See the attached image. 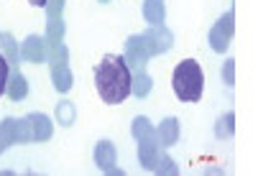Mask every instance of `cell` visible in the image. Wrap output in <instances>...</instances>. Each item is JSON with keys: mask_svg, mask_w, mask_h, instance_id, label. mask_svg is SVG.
Instances as JSON below:
<instances>
[{"mask_svg": "<svg viewBox=\"0 0 253 176\" xmlns=\"http://www.w3.org/2000/svg\"><path fill=\"white\" fill-rule=\"evenodd\" d=\"M95 87L102 102L108 105H121L133 95V71L123 56H105L95 67Z\"/></svg>", "mask_w": 253, "mask_h": 176, "instance_id": "cell-1", "label": "cell"}, {"mask_svg": "<svg viewBox=\"0 0 253 176\" xmlns=\"http://www.w3.org/2000/svg\"><path fill=\"white\" fill-rule=\"evenodd\" d=\"M171 84H174V95L179 97L182 102H200L202 87H205V74H202L200 64L195 62V59H184V62H179L176 69H174Z\"/></svg>", "mask_w": 253, "mask_h": 176, "instance_id": "cell-2", "label": "cell"}, {"mask_svg": "<svg viewBox=\"0 0 253 176\" xmlns=\"http://www.w3.org/2000/svg\"><path fill=\"white\" fill-rule=\"evenodd\" d=\"M233 28H235V16L233 10L225 13L220 21H215V26L210 28V49L215 54H225L230 41H233Z\"/></svg>", "mask_w": 253, "mask_h": 176, "instance_id": "cell-3", "label": "cell"}, {"mask_svg": "<svg viewBox=\"0 0 253 176\" xmlns=\"http://www.w3.org/2000/svg\"><path fill=\"white\" fill-rule=\"evenodd\" d=\"M143 36V43H146V51L148 56H156V54H164V51H169L171 49V43H174V36L169 28H164V26H151Z\"/></svg>", "mask_w": 253, "mask_h": 176, "instance_id": "cell-4", "label": "cell"}, {"mask_svg": "<svg viewBox=\"0 0 253 176\" xmlns=\"http://www.w3.org/2000/svg\"><path fill=\"white\" fill-rule=\"evenodd\" d=\"M126 62H128V67H130V71H141L143 67H146V62L151 56H148V51H146V43H143V36H130L128 41H126Z\"/></svg>", "mask_w": 253, "mask_h": 176, "instance_id": "cell-5", "label": "cell"}, {"mask_svg": "<svg viewBox=\"0 0 253 176\" xmlns=\"http://www.w3.org/2000/svg\"><path fill=\"white\" fill-rule=\"evenodd\" d=\"M161 141L159 136H148V138H141L138 141V161H141V166L146 171H154L156 164H159V158H161Z\"/></svg>", "mask_w": 253, "mask_h": 176, "instance_id": "cell-6", "label": "cell"}, {"mask_svg": "<svg viewBox=\"0 0 253 176\" xmlns=\"http://www.w3.org/2000/svg\"><path fill=\"white\" fill-rule=\"evenodd\" d=\"M46 38H41L36 34H31L26 41H23V46H21V59L23 62H31V64H43L46 62Z\"/></svg>", "mask_w": 253, "mask_h": 176, "instance_id": "cell-7", "label": "cell"}, {"mask_svg": "<svg viewBox=\"0 0 253 176\" xmlns=\"http://www.w3.org/2000/svg\"><path fill=\"white\" fill-rule=\"evenodd\" d=\"M26 120H28V128H31L34 143L49 141V138L54 136V123H51L43 112H31V115H26Z\"/></svg>", "mask_w": 253, "mask_h": 176, "instance_id": "cell-8", "label": "cell"}, {"mask_svg": "<svg viewBox=\"0 0 253 176\" xmlns=\"http://www.w3.org/2000/svg\"><path fill=\"white\" fill-rule=\"evenodd\" d=\"M92 156H95V164L100 166L102 174H110L118 164V151H115V145L110 141H97Z\"/></svg>", "mask_w": 253, "mask_h": 176, "instance_id": "cell-9", "label": "cell"}, {"mask_svg": "<svg viewBox=\"0 0 253 176\" xmlns=\"http://www.w3.org/2000/svg\"><path fill=\"white\" fill-rule=\"evenodd\" d=\"M143 18L148 21V26H164V18H167L164 0H143Z\"/></svg>", "mask_w": 253, "mask_h": 176, "instance_id": "cell-10", "label": "cell"}, {"mask_svg": "<svg viewBox=\"0 0 253 176\" xmlns=\"http://www.w3.org/2000/svg\"><path fill=\"white\" fill-rule=\"evenodd\" d=\"M156 136H159L161 145H174L176 141H179V120H176V117H167V120H161Z\"/></svg>", "mask_w": 253, "mask_h": 176, "instance_id": "cell-11", "label": "cell"}, {"mask_svg": "<svg viewBox=\"0 0 253 176\" xmlns=\"http://www.w3.org/2000/svg\"><path fill=\"white\" fill-rule=\"evenodd\" d=\"M51 82L59 92H69L72 84H74V77H72V69L69 64H56L51 67Z\"/></svg>", "mask_w": 253, "mask_h": 176, "instance_id": "cell-12", "label": "cell"}, {"mask_svg": "<svg viewBox=\"0 0 253 176\" xmlns=\"http://www.w3.org/2000/svg\"><path fill=\"white\" fill-rule=\"evenodd\" d=\"M28 95V82H26V77L21 74V71L13 67V74H10V79H8V97L10 100H23Z\"/></svg>", "mask_w": 253, "mask_h": 176, "instance_id": "cell-13", "label": "cell"}, {"mask_svg": "<svg viewBox=\"0 0 253 176\" xmlns=\"http://www.w3.org/2000/svg\"><path fill=\"white\" fill-rule=\"evenodd\" d=\"M0 49H3V56L8 59V64L10 67H18V59H21V49H18V43L16 38H13L8 31L5 34H0Z\"/></svg>", "mask_w": 253, "mask_h": 176, "instance_id": "cell-14", "label": "cell"}, {"mask_svg": "<svg viewBox=\"0 0 253 176\" xmlns=\"http://www.w3.org/2000/svg\"><path fill=\"white\" fill-rule=\"evenodd\" d=\"M74 120H77V107H74L69 100H59L56 102V123L64 125V128H72Z\"/></svg>", "mask_w": 253, "mask_h": 176, "instance_id": "cell-15", "label": "cell"}, {"mask_svg": "<svg viewBox=\"0 0 253 176\" xmlns=\"http://www.w3.org/2000/svg\"><path fill=\"white\" fill-rule=\"evenodd\" d=\"M16 143V117H5V120H0V153L5 148Z\"/></svg>", "mask_w": 253, "mask_h": 176, "instance_id": "cell-16", "label": "cell"}, {"mask_svg": "<svg viewBox=\"0 0 253 176\" xmlns=\"http://www.w3.org/2000/svg\"><path fill=\"white\" fill-rule=\"evenodd\" d=\"M59 43H64V21L62 18H51L46 23V49L59 46Z\"/></svg>", "mask_w": 253, "mask_h": 176, "instance_id": "cell-17", "label": "cell"}, {"mask_svg": "<svg viewBox=\"0 0 253 176\" xmlns=\"http://www.w3.org/2000/svg\"><path fill=\"white\" fill-rule=\"evenodd\" d=\"M151 77L146 74V71L141 69V71H133V95L136 97H146L148 92H151Z\"/></svg>", "mask_w": 253, "mask_h": 176, "instance_id": "cell-18", "label": "cell"}, {"mask_svg": "<svg viewBox=\"0 0 253 176\" xmlns=\"http://www.w3.org/2000/svg\"><path fill=\"white\" fill-rule=\"evenodd\" d=\"M233 130H235V115H233V112H225V115H222L220 120L215 123V136H217V138H230Z\"/></svg>", "mask_w": 253, "mask_h": 176, "instance_id": "cell-19", "label": "cell"}, {"mask_svg": "<svg viewBox=\"0 0 253 176\" xmlns=\"http://www.w3.org/2000/svg\"><path fill=\"white\" fill-rule=\"evenodd\" d=\"M130 133H133V138H136V141H141V138H148V136H156V130L151 128V123H148L143 115H138L136 120H133Z\"/></svg>", "mask_w": 253, "mask_h": 176, "instance_id": "cell-20", "label": "cell"}, {"mask_svg": "<svg viewBox=\"0 0 253 176\" xmlns=\"http://www.w3.org/2000/svg\"><path fill=\"white\" fill-rule=\"evenodd\" d=\"M46 62H49L51 67H56V64H67V62H69V49L64 46V43H59V46H51L49 54H46Z\"/></svg>", "mask_w": 253, "mask_h": 176, "instance_id": "cell-21", "label": "cell"}, {"mask_svg": "<svg viewBox=\"0 0 253 176\" xmlns=\"http://www.w3.org/2000/svg\"><path fill=\"white\" fill-rule=\"evenodd\" d=\"M154 174H161V176H176V174H179V169H176V164H174L169 156H164V153H161V158H159V164H156Z\"/></svg>", "mask_w": 253, "mask_h": 176, "instance_id": "cell-22", "label": "cell"}, {"mask_svg": "<svg viewBox=\"0 0 253 176\" xmlns=\"http://www.w3.org/2000/svg\"><path fill=\"white\" fill-rule=\"evenodd\" d=\"M8 59L0 54V97L5 95V90H8V79H10V74H8Z\"/></svg>", "mask_w": 253, "mask_h": 176, "instance_id": "cell-23", "label": "cell"}, {"mask_svg": "<svg viewBox=\"0 0 253 176\" xmlns=\"http://www.w3.org/2000/svg\"><path fill=\"white\" fill-rule=\"evenodd\" d=\"M62 10H64V0H46V21L62 18Z\"/></svg>", "mask_w": 253, "mask_h": 176, "instance_id": "cell-24", "label": "cell"}, {"mask_svg": "<svg viewBox=\"0 0 253 176\" xmlns=\"http://www.w3.org/2000/svg\"><path fill=\"white\" fill-rule=\"evenodd\" d=\"M222 82L228 87H233V82H235V62L233 59H225V64H222Z\"/></svg>", "mask_w": 253, "mask_h": 176, "instance_id": "cell-25", "label": "cell"}, {"mask_svg": "<svg viewBox=\"0 0 253 176\" xmlns=\"http://www.w3.org/2000/svg\"><path fill=\"white\" fill-rule=\"evenodd\" d=\"M31 5H36V8H41V5H46V0H28Z\"/></svg>", "mask_w": 253, "mask_h": 176, "instance_id": "cell-26", "label": "cell"}, {"mask_svg": "<svg viewBox=\"0 0 253 176\" xmlns=\"http://www.w3.org/2000/svg\"><path fill=\"white\" fill-rule=\"evenodd\" d=\"M100 3H108V0H100Z\"/></svg>", "mask_w": 253, "mask_h": 176, "instance_id": "cell-27", "label": "cell"}]
</instances>
